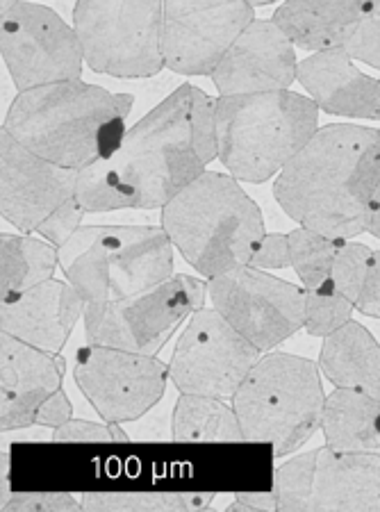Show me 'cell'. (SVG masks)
Wrapping results in <instances>:
<instances>
[{
	"label": "cell",
	"mask_w": 380,
	"mask_h": 512,
	"mask_svg": "<svg viewBox=\"0 0 380 512\" xmlns=\"http://www.w3.org/2000/svg\"><path fill=\"white\" fill-rule=\"evenodd\" d=\"M219 160L217 98L180 85L128 128L110 160L78 173L85 212L162 210Z\"/></svg>",
	"instance_id": "obj_1"
},
{
	"label": "cell",
	"mask_w": 380,
	"mask_h": 512,
	"mask_svg": "<svg viewBox=\"0 0 380 512\" xmlns=\"http://www.w3.org/2000/svg\"><path fill=\"white\" fill-rule=\"evenodd\" d=\"M380 185V128L330 123L278 173L274 196L301 228L333 239L369 230Z\"/></svg>",
	"instance_id": "obj_2"
},
{
	"label": "cell",
	"mask_w": 380,
	"mask_h": 512,
	"mask_svg": "<svg viewBox=\"0 0 380 512\" xmlns=\"http://www.w3.org/2000/svg\"><path fill=\"white\" fill-rule=\"evenodd\" d=\"M132 105L130 94L66 80L16 96L3 130L46 162L82 171L119 151Z\"/></svg>",
	"instance_id": "obj_3"
},
{
	"label": "cell",
	"mask_w": 380,
	"mask_h": 512,
	"mask_svg": "<svg viewBox=\"0 0 380 512\" xmlns=\"http://www.w3.org/2000/svg\"><path fill=\"white\" fill-rule=\"evenodd\" d=\"M160 226L205 280L251 264L267 235L260 205L239 180L219 171L203 173L164 205Z\"/></svg>",
	"instance_id": "obj_4"
},
{
	"label": "cell",
	"mask_w": 380,
	"mask_h": 512,
	"mask_svg": "<svg viewBox=\"0 0 380 512\" xmlns=\"http://www.w3.org/2000/svg\"><path fill=\"white\" fill-rule=\"evenodd\" d=\"M319 112L315 101L292 89L219 96V162L239 183H267L317 135Z\"/></svg>",
	"instance_id": "obj_5"
},
{
	"label": "cell",
	"mask_w": 380,
	"mask_h": 512,
	"mask_svg": "<svg viewBox=\"0 0 380 512\" xmlns=\"http://www.w3.org/2000/svg\"><path fill=\"white\" fill-rule=\"evenodd\" d=\"M162 226H82L60 249L64 278L87 303H117L173 276Z\"/></svg>",
	"instance_id": "obj_6"
},
{
	"label": "cell",
	"mask_w": 380,
	"mask_h": 512,
	"mask_svg": "<svg viewBox=\"0 0 380 512\" xmlns=\"http://www.w3.org/2000/svg\"><path fill=\"white\" fill-rule=\"evenodd\" d=\"M326 392L319 362L292 353H264L233 396L246 442L271 444L276 458L292 456L321 431Z\"/></svg>",
	"instance_id": "obj_7"
},
{
	"label": "cell",
	"mask_w": 380,
	"mask_h": 512,
	"mask_svg": "<svg viewBox=\"0 0 380 512\" xmlns=\"http://www.w3.org/2000/svg\"><path fill=\"white\" fill-rule=\"evenodd\" d=\"M85 64L119 80L155 78L164 64V3L87 0L73 7Z\"/></svg>",
	"instance_id": "obj_8"
},
{
	"label": "cell",
	"mask_w": 380,
	"mask_h": 512,
	"mask_svg": "<svg viewBox=\"0 0 380 512\" xmlns=\"http://www.w3.org/2000/svg\"><path fill=\"white\" fill-rule=\"evenodd\" d=\"M208 280L173 274L158 287L117 303H87L85 337L89 344L158 355L187 317L201 310Z\"/></svg>",
	"instance_id": "obj_9"
},
{
	"label": "cell",
	"mask_w": 380,
	"mask_h": 512,
	"mask_svg": "<svg viewBox=\"0 0 380 512\" xmlns=\"http://www.w3.org/2000/svg\"><path fill=\"white\" fill-rule=\"evenodd\" d=\"M283 512H380V456L319 447L276 469Z\"/></svg>",
	"instance_id": "obj_10"
},
{
	"label": "cell",
	"mask_w": 380,
	"mask_h": 512,
	"mask_svg": "<svg viewBox=\"0 0 380 512\" xmlns=\"http://www.w3.org/2000/svg\"><path fill=\"white\" fill-rule=\"evenodd\" d=\"M0 21V53L16 92L80 80L85 55L76 28L51 7L7 0Z\"/></svg>",
	"instance_id": "obj_11"
},
{
	"label": "cell",
	"mask_w": 380,
	"mask_h": 512,
	"mask_svg": "<svg viewBox=\"0 0 380 512\" xmlns=\"http://www.w3.org/2000/svg\"><path fill=\"white\" fill-rule=\"evenodd\" d=\"M212 308L262 353L278 349L305 324V289L251 264L208 280Z\"/></svg>",
	"instance_id": "obj_12"
},
{
	"label": "cell",
	"mask_w": 380,
	"mask_h": 512,
	"mask_svg": "<svg viewBox=\"0 0 380 512\" xmlns=\"http://www.w3.org/2000/svg\"><path fill=\"white\" fill-rule=\"evenodd\" d=\"M262 351L228 324L214 308L196 310L169 362L171 383L180 394L233 401L262 358Z\"/></svg>",
	"instance_id": "obj_13"
},
{
	"label": "cell",
	"mask_w": 380,
	"mask_h": 512,
	"mask_svg": "<svg viewBox=\"0 0 380 512\" xmlns=\"http://www.w3.org/2000/svg\"><path fill=\"white\" fill-rule=\"evenodd\" d=\"M73 378L107 424L142 419L158 406L171 381L169 365L155 355L89 342L76 353Z\"/></svg>",
	"instance_id": "obj_14"
},
{
	"label": "cell",
	"mask_w": 380,
	"mask_h": 512,
	"mask_svg": "<svg viewBox=\"0 0 380 512\" xmlns=\"http://www.w3.org/2000/svg\"><path fill=\"white\" fill-rule=\"evenodd\" d=\"M255 21L251 3H164V64L178 76H210Z\"/></svg>",
	"instance_id": "obj_15"
},
{
	"label": "cell",
	"mask_w": 380,
	"mask_h": 512,
	"mask_svg": "<svg viewBox=\"0 0 380 512\" xmlns=\"http://www.w3.org/2000/svg\"><path fill=\"white\" fill-rule=\"evenodd\" d=\"M3 176H0V212L7 224L23 235L37 233V228L62 208L66 201L76 198L78 173L62 169L57 164L39 158L26 146H21L3 130Z\"/></svg>",
	"instance_id": "obj_16"
},
{
	"label": "cell",
	"mask_w": 380,
	"mask_h": 512,
	"mask_svg": "<svg viewBox=\"0 0 380 512\" xmlns=\"http://www.w3.org/2000/svg\"><path fill=\"white\" fill-rule=\"evenodd\" d=\"M296 48L271 19H255L223 57L212 82L219 96L285 92L296 82Z\"/></svg>",
	"instance_id": "obj_17"
},
{
	"label": "cell",
	"mask_w": 380,
	"mask_h": 512,
	"mask_svg": "<svg viewBox=\"0 0 380 512\" xmlns=\"http://www.w3.org/2000/svg\"><path fill=\"white\" fill-rule=\"evenodd\" d=\"M0 349V426L3 433H10L35 426L41 403L64 383L66 360L60 353L41 351L7 333L0 337Z\"/></svg>",
	"instance_id": "obj_18"
},
{
	"label": "cell",
	"mask_w": 380,
	"mask_h": 512,
	"mask_svg": "<svg viewBox=\"0 0 380 512\" xmlns=\"http://www.w3.org/2000/svg\"><path fill=\"white\" fill-rule=\"evenodd\" d=\"M87 301L69 280L51 278L23 292L3 296V333L37 346L41 351L62 353L78 319L85 317Z\"/></svg>",
	"instance_id": "obj_19"
},
{
	"label": "cell",
	"mask_w": 380,
	"mask_h": 512,
	"mask_svg": "<svg viewBox=\"0 0 380 512\" xmlns=\"http://www.w3.org/2000/svg\"><path fill=\"white\" fill-rule=\"evenodd\" d=\"M296 80L321 112L380 121V80L360 71L342 48L305 57L299 62Z\"/></svg>",
	"instance_id": "obj_20"
},
{
	"label": "cell",
	"mask_w": 380,
	"mask_h": 512,
	"mask_svg": "<svg viewBox=\"0 0 380 512\" xmlns=\"http://www.w3.org/2000/svg\"><path fill=\"white\" fill-rule=\"evenodd\" d=\"M371 3H283L271 21L285 32L294 48L326 53L344 48L346 39L367 14Z\"/></svg>",
	"instance_id": "obj_21"
},
{
	"label": "cell",
	"mask_w": 380,
	"mask_h": 512,
	"mask_svg": "<svg viewBox=\"0 0 380 512\" xmlns=\"http://www.w3.org/2000/svg\"><path fill=\"white\" fill-rule=\"evenodd\" d=\"M319 369L335 387L380 399V342L358 321L326 337Z\"/></svg>",
	"instance_id": "obj_22"
},
{
	"label": "cell",
	"mask_w": 380,
	"mask_h": 512,
	"mask_svg": "<svg viewBox=\"0 0 380 512\" xmlns=\"http://www.w3.org/2000/svg\"><path fill=\"white\" fill-rule=\"evenodd\" d=\"M321 433L337 451L380 456V399L335 387L326 394Z\"/></svg>",
	"instance_id": "obj_23"
},
{
	"label": "cell",
	"mask_w": 380,
	"mask_h": 512,
	"mask_svg": "<svg viewBox=\"0 0 380 512\" xmlns=\"http://www.w3.org/2000/svg\"><path fill=\"white\" fill-rule=\"evenodd\" d=\"M176 442H246L233 401L201 394H180L171 417Z\"/></svg>",
	"instance_id": "obj_24"
},
{
	"label": "cell",
	"mask_w": 380,
	"mask_h": 512,
	"mask_svg": "<svg viewBox=\"0 0 380 512\" xmlns=\"http://www.w3.org/2000/svg\"><path fill=\"white\" fill-rule=\"evenodd\" d=\"M0 255H3V283H0L3 296L46 283L55 276L57 264H60L57 246L30 235L3 233Z\"/></svg>",
	"instance_id": "obj_25"
},
{
	"label": "cell",
	"mask_w": 380,
	"mask_h": 512,
	"mask_svg": "<svg viewBox=\"0 0 380 512\" xmlns=\"http://www.w3.org/2000/svg\"><path fill=\"white\" fill-rule=\"evenodd\" d=\"M289 235L292 267L308 294H337L333 285V262L346 239L319 235L308 228H294Z\"/></svg>",
	"instance_id": "obj_26"
},
{
	"label": "cell",
	"mask_w": 380,
	"mask_h": 512,
	"mask_svg": "<svg viewBox=\"0 0 380 512\" xmlns=\"http://www.w3.org/2000/svg\"><path fill=\"white\" fill-rule=\"evenodd\" d=\"M214 501L212 492H89L82 494L87 512H180L203 510Z\"/></svg>",
	"instance_id": "obj_27"
},
{
	"label": "cell",
	"mask_w": 380,
	"mask_h": 512,
	"mask_svg": "<svg viewBox=\"0 0 380 512\" xmlns=\"http://www.w3.org/2000/svg\"><path fill=\"white\" fill-rule=\"evenodd\" d=\"M355 303L342 294H308L305 292V324L303 330L312 337L326 340L349 321H353Z\"/></svg>",
	"instance_id": "obj_28"
},
{
	"label": "cell",
	"mask_w": 380,
	"mask_h": 512,
	"mask_svg": "<svg viewBox=\"0 0 380 512\" xmlns=\"http://www.w3.org/2000/svg\"><path fill=\"white\" fill-rule=\"evenodd\" d=\"M371 258H374V249H369L367 244L353 242V239L344 242L333 262L335 292L346 296L351 303H358L367 283Z\"/></svg>",
	"instance_id": "obj_29"
},
{
	"label": "cell",
	"mask_w": 380,
	"mask_h": 512,
	"mask_svg": "<svg viewBox=\"0 0 380 512\" xmlns=\"http://www.w3.org/2000/svg\"><path fill=\"white\" fill-rule=\"evenodd\" d=\"M342 51L353 62L367 64L371 69H376L380 80V3L369 5L367 14L353 28Z\"/></svg>",
	"instance_id": "obj_30"
},
{
	"label": "cell",
	"mask_w": 380,
	"mask_h": 512,
	"mask_svg": "<svg viewBox=\"0 0 380 512\" xmlns=\"http://www.w3.org/2000/svg\"><path fill=\"white\" fill-rule=\"evenodd\" d=\"M53 442H128L130 437L123 431L121 424H96V421L87 419H69L60 428H53Z\"/></svg>",
	"instance_id": "obj_31"
},
{
	"label": "cell",
	"mask_w": 380,
	"mask_h": 512,
	"mask_svg": "<svg viewBox=\"0 0 380 512\" xmlns=\"http://www.w3.org/2000/svg\"><path fill=\"white\" fill-rule=\"evenodd\" d=\"M3 512H78L82 501L73 494L66 492H14L5 506H0Z\"/></svg>",
	"instance_id": "obj_32"
},
{
	"label": "cell",
	"mask_w": 380,
	"mask_h": 512,
	"mask_svg": "<svg viewBox=\"0 0 380 512\" xmlns=\"http://www.w3.org/2000/svg\"><path fill=\"white\" fill-rule=\"evenodd\" d=\"M85 214V208H82L76 198H71V201H66L62 208H57L51 217L37 228V235L57 246V249H62V246L82 228L80 224L82 219H85Z\"/></svg>",
	"instance_id": "obj_33"
},
{
	"label": "cell",
	"mask_w": 380,
	"mask_h": 512,
	"mask_svg": "<svg viewBox=\"0 0 380 512\" xmlns=\"http://www.w3.org/2000/svg\"><path fill=\"white\" fill-rule=\"evenodd\" d=\"M251 267L269 271V269H287L292 267V253H289V235L285 233H267L253 253Z\"/></svg>",
	"instance_id": "obj_34"
},
{
	"label": "cell",
	"mask_w": 380,
	"mask_h": 512,
	"mask_svg": "<svg viewBox=\"0 0 380 512\" xmlns=\"http://www.w3.org/2000/svg\"><path fill=\"white\" fill-rule=\"evenodd\" d=\"M69 419H73V406H71V399L64 392V387H60V390L48 396V399L41 403L37 419H35V426L60 428Z\"/></svg>",
	"instance_id": "obj_35"
},
{
	"label": "cell",
	"mask_w": 380,
	"mask_h": 512,
	"mask_svg": "<svg viewBox=\"0 0 380 512\" xmlns=\"http://www.w3.org/2000/svg\"><path fill=\"white\" fill-rule=\"evenodd\" d=\"M355 310L365 317L380 319V251H374V258H371L367 283L355 303Z\"/></svg>",
	"instance_id": "obj_36"
},
{
	"label": "cell",
	"mask_w": 380,
	"mask_h": 512,
	"mask_svg": "<svg viewBox=\"0 0 380 512\" xmlns=\"http://www.w3.org/2000/svg\"><path fill=\"white\" fill-rule=\"evenodd\" d=\"M230 512H258V510H280L278 492H242L235 494V501L228 506Z\"/></svg>",
	"instance_id": "obj_37"
},
{
	"label": "cell",
	"mask_w": 380,
	"mask_h": 512,
	"mask_svg": "<svg viewBox=\"0 0 380 512\" xmlns=\"http://www.w3.org/2000/svg\"><path fill=\"white\" fill-rule=\"evenodd\" d=\"M369 235L380 239V185L374 194V201H371V212H369Z\"/></svg>",
	"instance_id": "obj_38"
}]
</instances>
